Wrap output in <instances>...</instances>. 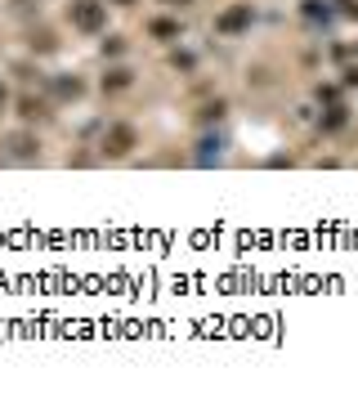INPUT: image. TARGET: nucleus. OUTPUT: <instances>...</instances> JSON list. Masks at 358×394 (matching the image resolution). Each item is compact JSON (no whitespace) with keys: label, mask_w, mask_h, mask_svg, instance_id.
Masks as SVG:
<instances>
[{"label":"nucleus","mask_w":358,"mask_h":394,"mask_svg":"<svg viewBox=\"0 0 358 394\" xmlns=\"http://www.w3.org/2000/svg\"><path fill=\"white\" fill-rule=\"evenodd\" d=\"M5 103H9V90H5V81H0V112H5Z\"/></svg>","instance_id":"0eeeda50"},{"label":"nucleus","mask_w":358,"mask_h":394,"mask_svg":"<svg viewBox=\"0 0 358 394\" xmlns=\"http://www.w3.org/2000/svg\"><path fill=\"white\" fill-rule=\"evenodd\" d=\"M171 5H188V0H171Z\"/></svg>","instance_id":"1a4fd4ad"},{"label":"nucleus","mask_w":358,"mask_h":394,"mask_svg":"<svg viewBox=\"0 0 358 394\" xmlns=\"http://www.w3.org/2000/svg\"><path fill=\"white\" fill-rule=\"evenodd\" d=\"M148 32H153V36H179V27L166 23V18H157V23H148Z\"/></svg>","instance_id":"423d86ee"},{"label":"nucleus","mask_w":358,"mask_h":394,"mask_svg":"<svg viewBox=\"0 0 358 394\" xmlns=\"http://www.w3.org/2000/svg\"><path fill=\"white\" fill-rule=\"evenodd\" d=\"M68 18H72V27L77 32H103V23H108V9L99 5V0H72V9H68Z\"/></svg>","instance_id":"f257e3e1"},{"label":"nucleus","mask_w":358,"mask_h":394,"mask_svg":"<svg viewBox=\"0 0 358 394\" xmlns=\"http://www.w3.org/2000/svg\"><path fill=\"white\" fill-rule=\"evenodd\" d=\"M117 5H135V0H117Z\"/></svg>","instance_id":"6e6552de"},{"label":"nucleus","mask_w":358,"mask_h":394,"mask_svg":"<svg viewBox=\"0 0 358 394\" xmlns=\"http://www.w3.org/2000/svg\"><path fill=\"white\" fill-rule=\"evenodd\" d=\"M242 27H251V5H233V9H224V14L215 18V32L220 36H238Z\"/></svg>","instance_id":"f03ea898"},{"label":"nucleus","mask_w":358,"mask_h":394,"mask_svg":"<svg viewBox=\"0 0 358 394\" xmlns=\"http://www.w3.org/2000/svg\"><path fill=\"white\" fill-rule=\"evenodd\" d=\"M18 117H23V121H41L45 117V103L32 99V95H23V99H18Z\"/></svg>","instance_id":"20e7f679"},{"label":"nucleus","mask_w":358,"mask_h":394,"mask_svg":"<svg viewBox=\"0 0 358 394\" xmlns=\"http://www.w3.org/2000/svg\"><path fill=\"white\" fill-rule=\"evenodd\" d=\"M130 144H135V130H130V126H117L108 139H103V153L121 157V153H130Z\"/></svg>","instance_id":"7ed1b4c3"},{"label":"nucleus","mask_w":358,"mask_h":394,"mask_svg":"<svg viewBox=\"0 0 358 394\" xmlns=\"http://www.w3.org/2000/svg\"><path fill=\"white\" fill-rule=\"evenodd\" d=\"M126 81H130V72H108V77H103V90H121V86H126Z\"/></svg>","instance_id":"39448f33"}]
</instances>
